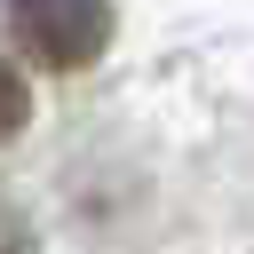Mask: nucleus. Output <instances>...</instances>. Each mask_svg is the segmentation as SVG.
<instances>
[{
  "label": "nucleus",
  "mask_w": 254,
  "mask_h": 254,
  "mask_svg": "<svg viewBox=\"0 0 254 254\" xmlns=\"http://www.w3.org/2000/svg\"><path fill=\"white\" fill-rule=\"evenodd\" d=\"M0 254H40V246H32V230H24V214H16V206H0Z\"/></svg>",
  "instance_id": "nucleus-3"
},
{
  "label": "nucleus",
  "mask_w": 254,
  "mask_h": 254,
  "mask_svg": "<svg viewBox=\"0 0 254 254\" xmlns=\"http://www.w3.org/2000/svg\"><path fill=\"white\" fill-rule=\"evenodd\" d=\"M24 111H32V103H24V79H16L8 64H0V143H8L16 127H24Z\"/></svg>",
  "instance_id": "nucleus-2"
},
{
  "label": "nucleus",
  "mask_w": 254,
  "mask_h": 254,
  "mask_svg": "<svg viewBox=\"0 0 254 254\" xmlns=\"http://www.w3.org/2000/svg\"><path fill=\"white\" fill-rule=\"evenodd\" d=\"M8 24L40 71H79L111 40V0H8Z\"/></svg>",
  "instance_id": "nucleus-1"
}]
</instances>
